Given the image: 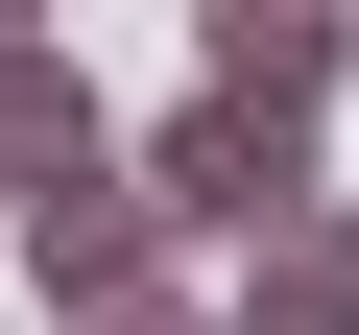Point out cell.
Here are the masks:
<instances>
[{
    "mask_svg": "<svg viewBox=\"0 0 359 335\" xmlns=\"http://www.w3.org/2000/svg\"><path fill=\"white\" fill-rule=\"evenodd\" d=\"M120 168H144V216L168 240H287V216H335V168H311V120H240V96H168V120H120Z\"/></svg>",
    "mask_w": 359,
    "mask_h": 335,
    "instance_id": "1",
    "label": "cell"
},
{
    "mask_svg": "<svg viewBox=\"0 0 359 335\" xmlns=\"http://www.w3.org/2000/svg\"><path fill=\"white\" fill-rule=\"evenodd\" d=\"M335 25H311V0H216V25H192V96H240V120H335Z\"/></svg>",
    "mask_w": 359,
    "mask_h": 335,
    "instance_id": "2",
    "label": "cell"
},
{
    "mask_svg": "<svg viewBox=\"0 0 359 335\" xmlns=\"http://www.w3.org/2000/svg\"><path fill=\"white\" fill-rule=\"evenodd\" d=\"M216 335H359V192L287 216V240H240L216 264Z\"/></svg>",
    "mask_w": 359,
    "mask_h": 335,
    "instance_id": "3",
    "label": "cell"
}]
</instances>
